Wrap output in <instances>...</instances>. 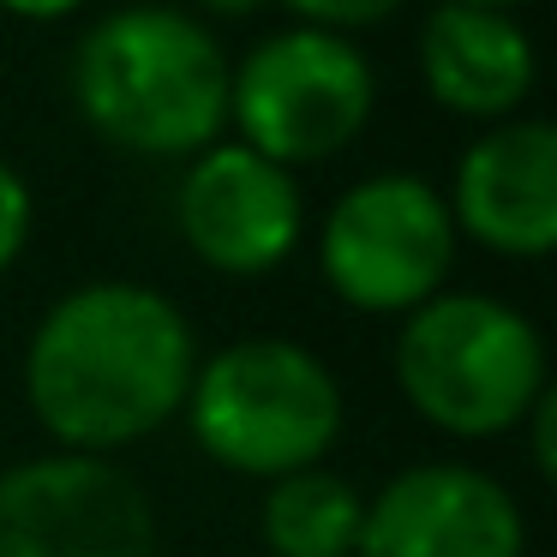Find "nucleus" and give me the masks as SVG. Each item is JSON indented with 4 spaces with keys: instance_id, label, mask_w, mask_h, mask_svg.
Returning <instances> with one entry per match:
<instances>
[{
    "instance_id": "1",
    "label": "nucleus",
    "mask_w": 557,
    "mask_h": 557,
    "mask_svg": "<svg viewBox=\"0 0 557 557\" xmlns=\"http://www.w3.org/2000/svg\"><path fill=\"white\" fill-rule=\"evenodd\" d=\"M198 372L186 312L150 282H85L25 342V401L73 456H121L181 420Z\"/></svg>"
},
{
    "instance_id": "2",
    "label": "nucleus",
    "mask_w": 557,
    "mask_h": 557,
    "mask_svg": "<svg viewBox=\"0 0 557 557\" xmlns=\"http://www.w3.org/2000/svg\"><path fill=\"white\" fill-rule=\"evenodd\" d=\"M228 54L181 7H121L73 54V102L102 145L193 162L228 126Z\"/></svg>"
},
{
    "instance_id": "3",
    "label": "nucleus",
    "mask_w": 557,
    "mask_h": 557,
    "mask_svg": "<svg viewBox=\"0 0 557 557\" xmlns=\"http://www.w3.org/2000/svg\"><path fill=\"white\" fill-rule=\"evenodd\" d=\"M396 389L425 425L449 437L521 432L528 408L552 389L545 336L497 294L444 288L396 330Z\"/></svg>"
},
{
    "instance_id": "4",
    "label": "nucleus",
    "mask_w": 557,
    "mask_h": 557,
    "mask_svg": "<svg viewBox=\"0 0 557 557\" xmlns=\"http://www.w3.org/2000/svg\"><path fill=\"white\" fill-rule=\"evenodd\" d=\"M186 432L216 468L246 480L318 468L342 437V384L306 342L240 336L198 360L186 389Z\"/></svg>"
},
{
    "instance_id": "5",
    "label": "nucleus",
    "mask_w": 557,
    "mask_h": 557,
    "mask_svg": "<svg viewBox=\"0 0 557 557\" xmlns=\"http://www.w3.org/2000/svg\"><path fill=\"white\" fill-rule=\"evenodd\" d=\"M377 109V73L354 37L294 25L264 37L228 73V121L246 150L276 169L330 162L366 133Z\"/></svg>"
},
{
    "instance_id": "6",
    "label": "nucleus",
    "mask_w": 557,
    "mask_h": 557,
    "mask_svg": "<svg viewBox=\"0 0 557 557\" xmlns=\"http://www.w3.org/2000/svg\"><path fill=\"white\" fill-rule=\"evenodd\" d=\"M456 222L432 181L420 174H366L330 205L318 228V270L330 294L354 312L408 318L432 294H444L456 270Z\"/></svg>"
},
{
    "instance_id": "7",
    "label": "nucleus",
    "mask_w": 557,
    "mask_h": 557,
    "mask_svg": "<svg viewBox=\"0 0 557 557\" xmlns=\"http://www.w3.org/2000/svg\"><path fill=\"white\" fill-rule=\"evenodd\" d=\"M0 557H157V509L109 456H25L0 468Z\"/></svg>"
},
{
    "instance_id": "8",
    "label": "nucleus",
    "mask_w": 557,
    "mask_h": 557,
    "mask_svg": "<svg viewBox=\"0 0 557 557\" xmlns=\"http://www.w3.org/2000/svg\"><path fill=\"white\" fill-rule=\"evenodd\" d=\"M174 228L216 276H270L300 246L306 198L288 169L246 150L240 138H216L174 186Z\"/></svg>"
},
{
    "instance_id": "9",
    "label": "nucleus",
    "mask_w": 557,
    "mask_h": 557,
    "mask_svg": "<svg viewBox=\"0 0 557 557\" xmlns=\"http://www.w3.org/2000/svg\"><path fill=\"white\" fill-rule=\"evenodd\" d=\"M521 504L468 461H413L366 497L354 557H521Z\"/></svg>"
},
{
    "instance_id": "10",
    "label": "nucleus",
    "mask_w": 557,
    "mask_h": 557,
    "mask_svg": "<svg viewBox=\"0 0 557 557\" xmlns=\"http://www.w3.org/2000/svg\"><path fill=\"white\" fill-rule=\"evenodd\" d=\"M456 234L497 258H545L557 246V133L545 121H497L456 162L444 193Z\"/></svg>"
},
{
    "instance_id": "11",
    "label": "nucleus",
    "mask_w": 557,
    "mask_h": 557,
    "mask_svg": "<svg viewBox=\"0 0 557 557\" xmlns=\"http://www.w3.org/2000/svg\"><path fill=\"white\" fill-rule=\"evenodd\" d=\"M533 42L516 13L497 7H432L420 25V78L437 109L461 121H516L533 90Z\"/></svg>"
},
{
    "instance_id": "12",
    "label": "nucleus",
    "mask_w": 557,
    "mask_h": 557,
    "mask_svg": "<svg viewBox=\"0 0 557 557\" xmlns=\"http://www.w3.org/2000/svg\"><path fill=\"white\" fill-rule=\"evenodd\" d=\"M366 521V492L336 468H300L270 480L258 504V533L270 557H354Z\"/></svg>"
},
{
    "instance_id": "13",
    "label": "nucleus",
    "mask_w": 557,
    "mask_h": 557,
    "mask_svg": "<svg viewBox=\"0 0 557 557\" xmlns=\"http://www.w3.org/2000/svg\"><path fill=\"white\" fill-rule=\"evenodd\" d=\"M30 216H37V205H30V181L0 157V276H7V270L18 264V252H25Z\"/></svg>"
},
{
    "instance_id": "14",
    "label": "nucleus",
    "mask_w": 557,
    "mask_h": 557,
    "mask_svg": "<svg viewBox=\"0 0 557 557\" xmlns=\"http://www.w3.org/2000/svg\"><path fill=\"white\" fill-rule=\"evenodd\" d=\"M282 7L300 13V25L348 37V30H366V25H377V18H389L401 0H282Z\"/></svg>"
},
{
    "instance_id": "15",
    "label": "nucleus",
    "mask_w": 557,
    "mask_h": 557,
    "mask_svg": "<svg viewBox=\"0 0 557 557\" xmlns=\"http://www.w3.org/2000/svg\"><path fill=\"white\" fill-rule=\"evenodd\" d=\"M528 449H533V468H540V480H552L557 473V389H545L540 401L528 408Z\"/></svg>"
},
{
    "instance_id": "16",
    "label": "nucleus",
    "mask_w": 557,
    "mask_h": 557,
    "mask_svg": "<svg viewBox=\"0 0 557 557\" xmlns=\"http://www.w3.org/2000/svg\"><path fill=\"white\" fill-rule=\"evenodd\" d=\"M7 13H18V18H37V25H54V18H66V13H78L85 0H0Z\"/></svg>"
},
{
    "instance_id": "17",
    "label": "nucleus",
    "mask_w": 557,
    "mask_h": 557,
    "mask_svg": "<svg viewBox=\"0 0 557 557\" xmlns=\"http://www.w3.org/2000/svg\"><path fill=\"white\" fill-rule=\"evenodd\" d=\"M205 13H222V18H240V13H258L264 0H198Z\"/></svg>"
},
{
    "instance_id": "18",
    "label": "nucleus",
    "mask_w": 557,
    "mask_h": 557,
    "mask_svg": "<svg viewBox=\"0 0 557 557\" xmlns=\"http://www.w3.org/2000/svg\"><path fill=\"white\" fill-rule=\"evenodd\" d=\"M437 7H497V13H516L528 0H437Z\"/></svg>"
}]
</instances>
